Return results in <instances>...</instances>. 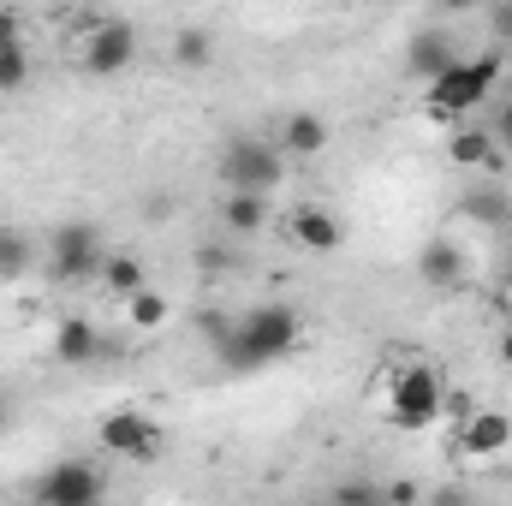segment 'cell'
<instances>
[{
    "label": "cell",
    "instance_id": "obj_19",
    "mask_svg": "<svg viewBox=\"0 0 512 506\" xmlns=\"http://www.w3.org/2000/svg\"><path fill=\"white\" fill-rule=\"evenodd\" d=\"M173 60H179V66H191V72H197V66H209V60H215V36H209L203 24H185V30L173 36Z\"/></svg>",
    "mask_w": 512,
    "mask_h": 506
},
{
    "label": "cell",
    "instance_id": "obj_7",
    "mask_svg": "<svg viewBox=\"0 0 512 506\" xmlns=\"http://www.w3.org/2000/svg\"><path fill=\"white\" fill-rule=\"evenodd\" d=\"M78 60H84L90 78H114V72H126L131 60H137V30H131L126 18H96L90 36L78 42Z\"/></svg>",
    "mask_w": 512,
    "mask_h": 506
},
{
    "label": "cell",
    "instance_id": "obj_27",
    "mask_svg": "<svg viewBox=\"0 0 512 506\" xmlns=\"http://www.w3.org/2000/svg\"><path fill=\"white\" fill-rule=\"evenodd\" d=\"M382 501L387 506H423V495H417V483H382Z\"/></svg>",
    "mask_w": 512,
    "mask_h": 506
},
{
    "label": "cell",
    "instance_id": "obj_25",
    "mask_svg": "<svg viewBox=\"0 0 512 506\" xmlns=\"http://www.w3.org/2000/svg\"><path fill=\"white\" fill-rule=\"evenodd\" d=\"M489 137H495V149H507V155H512V96L495 108V126H489Z\"/></svg>",
    "mask_w": 512,
    "mask_h": 506
},
{
    "label": "cell",
    "instance_id": "obj_21",
    "mask_svg": "<svg viewBox=\"0 0 512 506\" xmlns=\"http://www.w3.org/2000/svg\"><path fill=\"white\" fill-rule=\"evenodd\" d=\"M328 506H387V501H382V483H370V477H346V483L328 495Z\"/></svg>",
    "mask_w": 512,
    "mask_h": 506
},
{
    "label": "cell",
    "instance_id": "obj_31",
    "mask_svg": "<svg viewBox=\"0 0 512 506\" xmlns=\"http://www.w3.org/2000/svg\"><path fill=\"white\" fill-rule=\"evenodd\" d=\"M6 423H12V411H6V393H0V435H6Z\"/></svg>",
    "mask_w": 512,
    "mask_h": 506
},
{
    "label": "cell",
    "instance_id": "obj_16",
    "mask_svg": "<svg viewBox=\"0 0 512 506\" xmlns=\"http://www.w3.org/2000/svg\"><path fill=\"white\" fill-rule=\"evenodd\" d=\"M447 161H453V167H501V149H495L489 131L465 126V131L447 137Z\"/></svg>",
    "mask_w": 512,
    "mask_h": 506
},
{
    "label": "cell",
    "instance_id": "obj_10",
    "mask_svg": "<svg viewBox=\"0 0 512 506\" xmlns=\"http://www.w3.org/2000/svg\"><path fill=\"white\" fill-rule=\"evenodd\" d=\"M453 60H459V54H453V36H447V30H417L411 48H405V66H411V78H417L423 90H429Z\"/></svg>",
    "mask_w": 512,
    "mask_h": 506
},
{
    "label": "cell",
    "instance_id": "obj_12",
    "mask_svg": "<svg viewBox=\"0 0 512 506\" xmlns=\"http://www.w3.org/2000/svg\"><path fill=\"white\" fill-rule=\"evenodd\" d=\"M54 358H60V364H96V358H102V328H96L90 316H66V322L54 328Z\"/></svg>",
    "mask_w": 512,
    "mask_h": 506
},
{
    "label": "cell",
    "instance_id": "obj_5",
    "mask_svg": "<svg viewBox=\"0 0 512 506\" xmlns=\"http://www.w3.org/2000/svg\"><path fill=\"white\" fill-rule=\"evenodd\" d=\"M441 411H447V387H441L435 370L411 364V370L393 376V387H387V417H393L399 429H429Z\"/></svg>",
    "mask_w": 512,
    "mask_h": 506
},
{
    "label": "cell",
    "instance_id": "obj_13",
    "mask_svg": "<svg viewBox=\"0 0 512 506\" xmlns=\"http://www.w3.org/2000/svg\"><path fill=\"white\" fill-rule=\"evenodd\" d=\"M459 429H465V447H471L477 459H495V453L512 447V417L507 411H477V417H465Z\"/></svg>",
    "mask_w": 512,
    "mask_h": 506
},
{
    "label": "cell",
    "instance_id": "obj_20",
    "mask_svg": "<svg viewBox=\"0 0 512 506\" xmlns=\"http://www.w3.org/2000/svg\"><path fill=\"white\" fill-rule=\"evenodd\" d=\"M126 322L137 328V334H149V328H161V322H167V298H161L155 286H143L137 298H126Z\"/></svg>",
    "mask_w": 512,
    "mask_h": 506
},
{
    "label": "cell",
    "instance_id": "obj_1",
    "mask_svg": "<svg viewBox=\"0 0 512 506\" xmlns=\"http://www.w3.org/2000/svg\"><path fill=\"white\" fill-rule=\"evenodd\" d=\"M203 334H209V346H215V364L221 370H233V376H251V370H268V364H280L292 346H298V334H304V322H298V310L292 304H256L245 316H203Z\"/></svg>",
    "mask_w": 512,
    "mask_h": 506
},
{
    "label": "cell",
    "instance_id": "obj_28",
    "mask_svg": "<svg viewBox=\"0 0 512 506\" xmlns=\"http://www.w3.org/2000/svg\"><path fill=\"white\" fill-rule=\"evenodd\" d=\"M429 506H471V495H465L459 483H447V489H441V495H435Z\"/></svg>",
    "mask_w": 512,
    "mask_h": 506
},
{
    "label": "cell",
    "instance_id": "obj_14",
    "mask_svg": "<svg viewBox=\"0 0 512 506\" xmlns=\"http://www.w3.org/2000/svg\"><path fill=\"white\" fill-rule=\"evenodd\" d=\"M221 227L233 239H256L268 227V197H245V191H227L221 197Z\"/></svg>",
    "mask_w": 512,
    "mask_h": 506
},
{
    "label": "cell",
    "instance_id": "obj_15",
    "mask_svg": "<svg viewBox=\"0 0 512 506\" xmlns=\"http://www.w3.org/2000/svg\"><path fill=\"white\" fill-rule=\"evenodd\" d=\"M322 149H328V120L322 114H286L280 155H322Z\"/></svg>",
    "mask_w": 512,
    "mask_h": 506
},
{
    "label": "cell",
    "instance_id": "obj_18",
    "mask_svg": "<svg viewBox=\"0 0 512 506\" xmlns=\"http://www.w3.org/2000/svg\"><path fill=\"white\" fill-rule=\"evenodd\" d=\"M102 280H108V292L114 298H137L149 280H143V262L137 256H126V251H114L108 262H102Z\"/></svg>",
    "mask_w": 512,
    "mask_h": 506
},
{
    "label": "cell",
    "instance_id": "obj_8",
    "mask_svg": "<svg viewBox=\"0 0 512 506\" xmlns=\"http://www.w3.org/2000/svg\"><path fill=\"white\" fill-rule=\"evenodd\" d=\"M102 447L114 459H131V465H149L161 453V429L143 417V411H108L102 417Z\"/></svg>",
    "mask_w": 512,
    "mask_h": 506
},
{
    "label": "cell",
    "instance_id": "obj_23",
    "mask_svg": "<svg viewBox=\"0 0 512 506\" xmlns=\"http://www.w3.org/2000/svg\"><path fill=\"white\" fill-rule=\"evenodd\" d=\"M465 209H471L477 221H489V227H507V221H512V203H507V191H495V197L483 191V197H471Z\"/></svg>",
    "mask_w": 512,
    "mask_h": 506
},
{
    "label": "cell",
    "instance_id": "obj_6",
    "mask_svg": "<svg viewBox=\"0 0 512 506\" xmlns=\"http://www.w3.org/2000/svg\"><path fill=\"white\" fill-rule=\"evenodd\" d=\"M102 262H108V251H102V233L90 221H66V227L48 233V274L60 286H78V280L102 274Z\"/></svg>",
    "mask_w": 512,
    "mask_h": 506
},
{
    "label": "cell",
    "instance_id": "obj_9",
    "mask_svg": "<svg viewBox=\"0 0 512 506\" xmlns=\"http://www.w3.org/2000/svg\"><path fill=\"white\" fill-rule=\"evenodd\" d=\"M292 245H298V251H316V256H334L346 245V227H340V215L304 203V209L292 215Z\"/></svg>",
    "mask_w": 512,
    "mask_h": 506
},
{
    "label": "cell",
    "instance_id": "obj_17",
    "mask_svg": "<svg viewBox=\"0 0 512 506\" xmlns=\"http://www.w3.org/2000/svg\"><path fill=\"white\" fill-rule=\"evenodd\" d=\"M30 262H36L30 233H24V227H0V280H18V274H30Z\"/></svg>",
    "mask_w": 512,
    "mask_h": 506
},
{
    "label": "cell",
    "instance_id": "obj_11",
    "mask_svg": "<svg viewBox=\"0 0 512 506\" xmlns=\"http://www.w3.org/2000/svg\"><path fill=\"white\" fill-rule=\"evenodd\" d=\"M417 274H423V286L453 292V286L465 280V251H459V239H429V245L417 251Z\"/></svg>",
    "mask_w": 512,
    "mask_h": 506
},
{
    "label": "cell",
    "instance_id": "obj_26",
    "mask_svg": "<svg viewBox=\"0 0 512 506\" xmlns=\"http://www.w3.org/2000/svg\"><path fill=\"white\" fill-rule=\"evenodd\" d=\"M6 48H24V24H18V12L0 6V54H6Z\"/></svg>",
    "mask_w": 512,
    "mask_h": 506
},
{
    "label": "cell",
    "instance_id": "obj_29",
    "mask_svg": "<svg viewBox=\"0 0 512 506\" xmlns=\"http://www.w3.org/2000/svg\"><path fill=\"white\" fill-rule=\"evenodd\" d=\"M197 262H203V268H227L233 256H227V251H209V245H203V251H197Z\"/></svg>",
    "mask_w": 512,
    "mask_h": 506
},
{
    "label": "cell",
    "instance_id": "obj_4",
    "mask_svg": "<svg viewBox=\"0 0 512 506\" xmlns=\"http://www.w3.org/2000/svg\"><path fill=\"white\" fill-rule=\"evenodd\" d=\"M30 501L36 506H108V477H102V465H90V459H54V465L36 477Z\"/></svg>",
    "mask_w": 512,
    "mask_h": 506
},
{
    "label": "cell",
    "instance_id": "obj_3",
    "mask_svg": "<svg viewBox=\"0 0 512 506\" xmlns=\"http://www.w3.org/2000/svg\"><path fill=\"white\" fill-rule=\"evenodd\" d=\"M221 179H227V191L268 197V191H280V179H286V155H280V143H268V137H227V149H221Z\"/></svg>",
    "mask_w": 512,
    "mask_h": 506
},
{
    "label": "cell",
    "instance_id": "obj_22",
    "mask_svg": "<svg viewBox=\"0 0 512 506\" xmlns=\"http://www.w3.org/2000/svg\"><path fill=\"white\" fill-rule=\"evenodd\" d=\"M30 84V48H6L0 54V96H18Z\"/></svg>",
    "mask_w": 512,
    "mask_h": 506
},
{
    "label": "cell",
    "instance_id": "obj_24",
    "mask_svg": "<svg viewBox=\"0 0 512 506\" xmlns=\"http://www.w3.org/2000/svg\"><path fill=\"white\" fill-rule=\"evenodd\" d=\"M489 36H495V48H512V0L489 6Z\"/></svg>",
    "mask_w": 512,
    "mask_h": 506
},
{
    "label": "cell",
    "instance_id": "obj_2",
    "mask_svg": "<svg viewBox=\"0 0 512 506\" xmlns=\"http://www.w3.org/2000/svg\"><path fill=\"white\" fill-rule=\"evenodd\" d=\"M495 84H501V48L471 54V60H453V66L423 90V102H429V114L459 120V114H477V108L495 96Z\"/></svg>",
    "mask_w": 512,
    "mask_h": 506
},
{
    "label": "cell",
    "instance_id": "obj_30",
    "mask_svg": "<svg viewBox=\"0 0 512 506\" xmlns=\"http://www.w3.org/2000/svg\"><path fill=\"white\" fill-rule=\"evenodd\" d=\"M501 364H507V370H512V328H507V334H501Z\"/></svg>",
    "mask_w": 512,
    "mask_h": 506
}]
</instances>
